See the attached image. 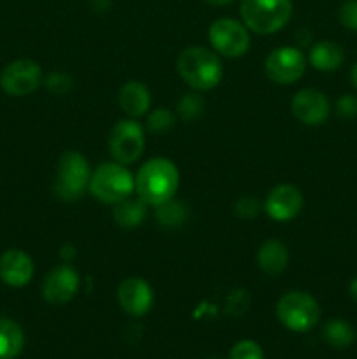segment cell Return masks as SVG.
Returning <instances> with one entry per match:
<instances>
[{"mask_svg":"<svg viewBox=\"0 0 357 359\" xmlns=\"http://www.w3.org/2000/svg\"><path fill=\"white\" fill-rule=\"evenodd\" d=\"M181 174L174 161L167 158H153L140 167L135 179V189L147 205L158 207L168 202L177 193Z\"/></svg>","mask_w":357,"mask_h":359,"instance_id":"6da1fadb","label":"cell"},{"mask_svg":"<svg viewBox=\"0 0 357 359\" xmlns=\"http://www.w3.org/2000/svg\"><path fill=\"white\" fill-rule=\"evenodd\" d=\"M178 76L196 91H209L223 81L224 69L219 56L203 46L184 49L177 58Z\"/></svg>","mask_w":357,"mask_h":359,"instance_id":"7a4b0ae2","label":"cell"},{"mask_svg":"<svg viewBox=\"0 0 357 359\" xmlns=\"http://www.w3.org/2000/svg\"><path fill=\"white\" fill-rule=\"evenodd\" d=\"M240 14L248 30L261 35L275 34L293 16V0H241Z\"/></svg>","mask_w":357,"mask_h":359,"instance_id":"3957f363","label":"cell"},{"mask_svg":"<svg viewBox=\"0 0 357 359\" xmlns=\"http://www.w3.org/2000/svg\"><path fill=\"white\" fill-rule=\"evenodd\" d=\"M135 191V177L125 165L118 161L102 163L91 174L90 193L104 203L115 205L121 200L132 196Z\"/></svg>","mask_w":357,"mask_h":359,"instance_id":"277c9868","label":"cell"},{"mask_svg":"<svg viewBox=\"0 0 357 359\" xmlns=\"http://www.w3.org/2000/svg\"><path fill=\"white\" fill-rule=\"evenodd\" d=\"M91 168L86 158L77 151H66L62 154L56 170L55 193L65 202H76L83 196L84 189L90 188Z\"/></svg>","mask_w":357,"mask_h":359,"instance_id":"5b68a950","label":"cell"},{"mask_svg":"<svg viewBox=\"0 0 357 359\" xmlns=\"http://www.w3.org/2000/svg\"><path fill=\"white\" fill-rule=\"evenodd\" d=\"M276 318L290 332L304 333L318 323L321 307L312 294L304 291H289L276 304Z\"/></svg>","mask_w":357,"mask_h":359,"instance_id":"8992f818","label":"cell"},{"mask_svg":"<svg viewBox=\"0 0 357 359\" xmlns=\"http://www.w3.org/2000/svg\"><path fill=\"white\" fill-rule=\"evenodd\" d=\"M146 147V133L135 119H121L115 123L108 135V151L114 161L130 165L139 160Z\"/></svg>","mask_w":357,"mask_h":359,"instance_id":"52a82bcc","label":"cell"},{"mask_svg":"<svg viewBox=\"0 0 357 359\" xmlns=\"http://www.w3.org/2000/svg\"><path fill=\"white\" fill-rule=\"evenodd\" d=\"M209 39L214 49L227 58H240L251 48L248 28L233 18L214 21L209 28Z\"/></svg>","mask_w":357,"mask_h":359,"instance_id":"ba28073f","label":"cell"},{"mask_svg":"<svg viewBox=\"0 0 357 359\" xmlns=\"http://www.w3.org/2000/svg\"><path fill=\"white\" fill-rule=\"evenodd\" d=\"M307 70V60L298 48L282 46L266 56L265 74L276 84H293L303 77Z\"/></svg>","mask_w":357,"mask_h":359,"instance_id":"9c48e42d","label":"cell"},{"mask_svg":"<svg viewBox=\"0 0 357 359\" xmlns=\"http://www.w3.org/2000/svg\"><path fill=\"white\" fill-rule=\"evenodd\" d=\"M42 83V69L37 62L28 58L14 60L4 67L0 74V86L10 97H27L34 93Z\"/></svg>","mask_w":357,"mask_h":359,"instance_id":"30bf717a","label":"cell"},{"mask_svg":"<svg viewBox=\"0 0 357 359\" xmlns=\"http://www.w3.org/2000/svg\"><path fill=\"white\" fill-rule=\"evenodd\" d=\"M79 273L70 265H59L46 276L42 283V297L52 305L69 304L79 291Z\"/></svg>","mask_w":357,"mask_h":359,"instance_id":"8fae6325","label":"cell"},{"mask_svg":"<svg viewBox=\"0 0 357 359\" xmlns=\"http://www.w3.org/2000/svg\"><path fill=\"white\" fill-rule=\"evenodd\" d=\"M290 111H293L294 118L303 125L318 126L329 118L331 105L322 91L307 88L294 95L293 102H290Z\"/></svg>","mask_w":357,"mask_h":359,"instance_id":"7c38bea8","label":"cell"},{"mask_svg":"<svg viewBox=\"0 0 357 359\" xmlns=\"http://www.w3.org/2000/svg\"><path fill=\"white\" fill-rule=\"evenodd\" d=\"M303 193L293 184H280L275 186L268 193L265 202L266 214L273 221L286 223V221L294 219L303 209Z\"/></svg>","mask_w":357,"mask_h":359,"instance_id":"4fadbf2b","label":"cell"},{"mask_svg":"<svg viewBox=\"0 0 357 359\" xmlns=\"http://www.w3.org/2000/svg\"><path fill=\"white\" fill-rule=\"evenodd\" d=\"M118 302L130 316H144L153 309L154 291L140 277H128L118 287Z\"/></svg>","mask_w":357,"mask_h":359,"instance_id":"5bb4252c","label":"cell"},{"mask_svg":"<svg viewBox=\"0 0 357 359\" xmlns=\"http://www.w3.org/2000/svg\"><path fill=\"white\" fill-rule=\"evenodd\" d=\"M34 277V262L20 249H9L0 256V279L10 287H23Z\"/></svg>","mask_w":357,"mask_h":359,"instance_id":"9a60e30c","label":"cell"},{"mask_svg":"<svg viewBox=\"0 0 357 359\" xmlns=\"http://www.w3.org/2000/svg\"><path fill=\"white\" fill-rule=\"evenodd\" d=\"M119 105L130 118H140L147 114L150 107V93L146 84L139 81H128L119 90Z\"/></svg>","mask_w":357,"mask_h":359,"instance_id":"2e32d148","label":"cell"},{"mask_svg":"<svg viewBox=\"0 0 357 359\" xmlns=\"http://www.w3.org/2000/svg\"><path fill=\"white\" fill-rule=\"evenodd\" d=\"M287 263H289V251L282 241L270 238L259 248L258 265L268 276H279L286 270Z\"/></svg>","mask_w":357,"mask_h":359,"instance_id":"e0dca14e","label":"cell"},{"mask_svg":"<svg viewBox=\"0 0 357 359\" xmlns=\"http://www.w3.org/2000/svg\"><path fill=\"white\" fill-rule=\"evenodd\" d=\"M308 60H310L312 67L321 72H335L345 62V51L336 42L321 41L310 49Z\"/></svg>","mask_w":357,"mask_h":359,"instance_id":"ac0fdd59","label":"cell"},{"mask_svg":"<svg viewBox=\"0 0 357 359\" xmlns=\"http://www.w3.org/2000/svg\"><path fill=\"white\" fill-rule=\"evenodd\" d=\"M147 203L142 198H128L121 200L114 207V221L121 228H136L144 223L147 216Z\"/></svg>","mask_w":357,"mask_h":359,"instance_id":"d6986e66","label":"cell"},{"mask_svg":"<svg viewBox=\"0 0 357 359\" xmlns=\"http://www.w3.org/2000/svg\"><path fill=\"white\" fill-rule=\"evenodd\" d=\"M24 346L23 330L18 323L0 318V359H14L20 356Z\"/></svg>","mask_w":357,"mask_h":359,"instance_id":"ffe728a7","label":"cell"},{"mask_svg":"<svg viewBox=\"0 0 357 359\" xmlns=\"http://www.w3.org/2000/svg\"><path fill=\"white\" fill-rule=\"evenodd\" d=\"M322 339L332 349H346L356 342V330L343 319H331L322 328Z\"/></svg>","mask_w":357,"mask_h":359,"instance_id":"44dd1931","label":"cell"},{"mask_svg":"<svg viewBox=\"0 0 357 359\" xmlns=\"http://www.w3.org/2000/svg\"><path fill=\"white\" fill-rule=\"evenodd\" d=\"M186 217H188V210H186L184 203L175 202L174 198L156 207V219L164 228L178 226L184 223Z\"/></svg>","mask_w":357,"mask_h":359,"instance_id":"7402d4cb","label":"cell"},{"mask_svg":"<svg viewBox=\"0 0 357 359\" xmlns=\"http://www.w3.org/2000/svg\"><path fill=\"white\" fill-rule=\"evenodd\" d=\"M178 116H181L184 121H195L200 116L203 114V109H205V102L200 95L196 93H188L178 100Z\"/></svg>","mask_w":357,"mask_h":359,"instance_id":"603a6c76","label":"cell"},{"mask_svg":"<svg viewBox=\"0 0 357 359\" xmlns=\"http://www.w3.org/2000/svg\"><path fill=\"white\" fill-rule=\"evenodd\" d=\"M174 125H175L174 112L163 107L150 111L149 118H147V128H149L153 133H164L168 132V130L174 128Z\"/></svg>","mask_w":357,"mask_h":359,"instance_id":"cb8c5ba5","label":"cell"},{"mask_svg":"<svg viewBox=\"0 0 357 359\" xmlns=\"http://www.w3.org/2000/svg\"><path fill=\"white\" fill-rule=\"evenodd\" d=\"M230 359H265V353L254 340H241L233 346Z\"/></svg>","mask_w":357,"mask_h":359,"instance_id":"d4e9b609","label":"cell"},{"mask_svg":"<svg viewBox=\"0 0 357 359\" xmlns=\"http://www.w3.org/2000/svg\"><path fill=\"white\" fill-rule=\"evenodd\" d=\"M338 20L346 30L357 32V0H345L340 6Z\"/></svg>","mask_w":357,"mask_h":359,"instance_id":"484cf974","label":"cell"},{"mask_svg":"<svg viewBox=\"0 0 357 359\" xmlns=\"http://www.w3.org/2000/svg\"><path fill=\"white\" fill-rule=\"evenodd\" d=\"M44 83H46V88L56 95H65L66 91H70V88H72V79H70L66 74H62V72L49 74V76L46 77Z\"/></svg>","mask_w":357,"mask_h":359,"instance_id":"4316f807","label":"cell"},{"mask_svg":"<svg viewBox=\"0 0 357 359\" xmlns=\"http://www.w3.org/2000/svg\"><path fill=\"white\" fill-rule=\"evenodd\" d=\"M336 112L342 118H356L357 116V97L354 95H343L336 102Z\"/></svg>","mask_w":357,"mask_h":359,"instance_id":"83f0119b","label":"cell"},{"mask_svg":"<svg viewBox=\"0 0 357 359\" xmlns=\"http://www.w3.org/2000/svg\"><path fill=\"white\" fill-rule=\"evenodd\" d=\"M90 4L94 11L104 13V11H107L108 6H111V0H90Z\"/></svg>","mask_w":357,"mask_h":359,"instance_id":"f1b7e54d","label":"cell"},{"mask_svg":"<svg viewBox=\"0 0 357 359\" xmlns=\"http://www.w3.org/2000/svg\"><path fill=\"white\" fill-rule=\"evenodd\" d=\"M349 293L354 300H357V277L349 284Z\"/></svg>","mask_w":357,"mask_h":359,"instance_id":"f546056e","label":"cell"},{"mask_svg":"<svg viewBox=\"0 0 357 359\" xmlns=\"http://www.w3.org/2000/svg\"><path fill=\"white\" fill-rule=\"evenodd\" d=\"M350 81H352L354 88H356V90H357V62L354 63V67H352V69H350Z\"/></svg>","mask_w":357,"mask_h":359,"instance_id":"4dcf8cb0","label":"cell"},{"mask_svg":"<svg viewBox=\"0 0 357 359\" xmlns=\"http://www.w3.org/2000/svg\"><path fill=\"white\" fill-rule=\"evenodd\" d=\"M205 2L212 4V6H227V4H233L234 0H205Z\"/></svg>","mask_w":357,"mask_h":359,"instance_id":"1f68e13d","label":"cell"}]
</instances>
